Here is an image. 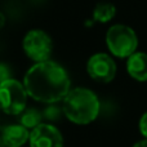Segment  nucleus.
Listing matches in <instances>:
<instances>
[{
	"instance_id": "nucleus-1",
	"label": "nucleus",
	"mask_w": 147,
	"mask_h": 147,
	"mask_svg": "<svg viewBox=\"0 0 147 147\" xmlns=\"http://www.w3.org/2000/svg\"><path fill=\"white\" fill-rule=\"evenodd\" d=\"M23 85L27 94L43 103L63 101L69 94L71 81L69 74L61 65L53 61L35 63L26 72Z\"/></svg>"
},
{
	"instance_id": "nucleus-2",
	"label": "nucleus",
	"mask_w": 147,
	"mask_h": 147,
	"mask_svg": "<svg viewBox=\"0 0 147 147\" xmlns=\"http://www.w3.org/2000/svg\"><path fill=\"white\" fill-rule=\"evenodd\" d=\"M63 114L70 121L85 125L94 121L99 114L98 97L86 88H75L63 99Z\"/></svg>"
},
{
	"instance_id": "nucleus-3",
	"label": "nucleus",
	"mask_w": 147,
	"mask_h": 147,
	"mask_svg": "<svg viewBox=\"0 0 147 147\" xmlns=\"http://www.w3.org/2000/svg\"><path fill=\"white\" fill-rule=\"evenodd\" d=\"M106 43L114 56L128 58L137 51L138 38L133 28L125 25H114L106 34Z\"/></svg>"
},
{
	"instance_id": "nucleus-4",
	"label": "nucleus",
	"mask_w": 147,
	"mask_h": 147,
	"mask_svg": "<svg viewBox=\"0 0 147 147\" xmlns=\"http://www.w3.org/2000/svg\"><path fill=\"white\" fill-rule=\"evenodd\" d=\"M27 92L22 83L8 79L0 84V109L8 115H21L26 110Z\"/></svg>"
},
{
	"instance_id": "nucleus-5",
	"label": "nucleus",
	"mask_w": 147,
	"mask_h": 147,
	"mask_svg": "<svg viewBox=\"0 0 147 147\" xmlns=\"http://www.w3.org/2000/svg\"><path fill=\"white\" fill-rule=\"evenodd\" d=\"M52 48L51 36L43 30H30L23 38V51L26 56L36 63L48 61Z\"/></svg>"
},
{
	"instance_id": "nucleus-6",
	"label": "nucleus",
	"mask_w": 147,
	"mask_h": 147,
	"mask_svg": "<svg viewBox=\"0 0 147 147\" xmlns=\"http://www.w3.org/2000/svg\"><path fill=\"white\" fill-rule=\"evenodd\" d=\"M86 71L93 80L98 83H110L116 75V63L106 53H97L89 58Z\"/></svg>"
},
{
	"instance_id": "nucleus-7",
	"label": "nucleus",
	"mask_w": 147,
	"mask_h": 147,
	"mask_svg": "<svg viewBox=\"0 0 147 147\" xmlns=\"http://www.w3.org/2000/svg\"><path fill=\"white\" fill-rule=\"evenodd\" d=\"M31 147H63V137L56 127L39 124L30 133Z\"/></svg>"
},
{
	"instance_id": "nucleus-8",
	"label": "nucleus",
	"mask_w": 147,
	"mask_h": 147,
	"mask_svg": "<svg viewBox=\"0 0 147 147\" xmlns=\"http://www.w3.org/2000/svg\"><path fill=\"white\" fill-rule=\"evenodd\" d=\"M1 140L5 147H22L30 140V132L21 124L8 125L3 129Z\"/></svg>"
},
{
	"instance_id": "nucleus-9",
	"label": "nucleus",
	"mask_w": 147,
	"mask_h": 147,
	"mask_svg": "<svg viewBox=\"0 0 147 147\" xmlns=\"http://www.w3.org/2000/svg\"><path fill=\"white\" fill-rule=\"evenodd\" d=\"M127 70L133 79L138 81H147V54L136 52L128 57Z\"/></svg>"
},
{
	"instance_id": "nucleus-10",
	"label": "nucleus",
	"mask_w": 147,
	"mask_h": 147,
	"mask_svg": "<svg viewBox=\"0 0 147 147\" xmlns=\"http://www.w3.org/2000/svg\"><path fill=\"white\" fill-rule=\"evenodd\" d=\"M116 14V8L111 3H98L93 10V20L99 23L110 22Z\"/></svg>"
},
{
	"instance_id": "nucleus-11",
	"label": "nucleus",
	"mask_w": 147,
	"mask_h": 147,
	"mask_svg": "<svg viewBox=\"0 0 147 147\" xmlns=\"http://www.w3.org/2000/svg\"><path fill=\"white\" fill-rule=\"evenodd\" d=\"M41 120V115L39 111H36L35 109H30V110H26L21 114V117H20V121H21V125H23L25 128H36L40 123Z\"/></svg>"
},
{
	"instance_id": "nucleus-12",
	"label": "nucleus",
	"mask_w": 147,
	"mask_h": 147,
	"mask_svg": "<svg viewBox=\"0 0 147 147\" xmlns=\"http://www.w3.org/2000/svg\"><path fill=\"white\" fill-rule=\"evenodd\" d=\"M140 132L147 140V112H145V114L142 115V117H141V120H140Z\"/></svg>"
},
{
	"instance_id": "nucleus-13",
	"label": "nucleus",
	"mask_w": 147,
	"mask_h": 147,
	"mask_svg": "<svg viewBox=\"0 0 147 147\" xmlns=\"http://www.w3.org/2000/svg\"><path fill=\"white\" fill-rule=\"evenodd\" d=\"M8 79H10V71H9V69H8V67L5 66L4 63H0V84H1L3 81L8 80Z\"/></svg>"
},
{
	"instance_id": "nucleus-14",
	"label": "nucleus",
	"mask_w": 147,
	"mask_h": 147,
	"mask_svg": "<svg viewBox=\"0 0 147 147\" xmlns=\"http://www.w3.org/2000/svg\"><path fill=\"white\" fill-rule=\"evenodd\" d=\"M133 147H147V140L145 138V140L140 141V142H137Z\"/></svg>"
},
{
	"instance_id": "nucleus-15",
	"label": "nucleus",
	"mask_w": 147,
	"mask_h": 147,
	"mask_svg": "<svg viewBox=\"0 0 147 147\" xmlns=\"http://www.w3.org/2000/svg\"><path fill=\"white\" fill-rule=\"evenodd\" d=\"M4 25H5V16L0 12V28H3Z\"/></svg>"
}]
</instances>
